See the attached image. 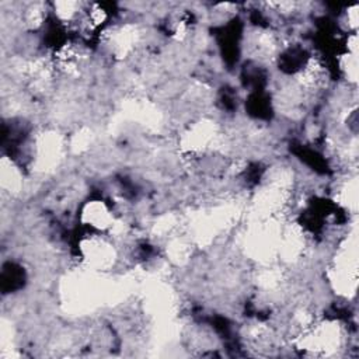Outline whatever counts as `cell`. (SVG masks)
Listing matches in <instances>:
<instances>
[{
	"label": "cell",
	"mask_w": 359,
	"mask_h": 359,
	"mask_svg": "<svg viewBox=\"0 0 359 359\" xmlns=\"http://www.w3.org/2000/svg\"><path fill=\"white\" fill-rule=\"evenodd\" d=\"M1 187L8 192H18L22 187V174L18 167L7 157L1 161Z\"/></svg>",
	"instance_id": "obj_3"
},
{
	"label": "cell",
	"mask_w": 359,
	"mask_h": 359,
	"mask_svg": "<svg viewBox=\"0 0 359 359\" xmlns=\"http://www.w3.org/2000/svg\"><path fill=\"white\" fill-rule=\"evenodd\" d=\"M116 220L112 206L104 199H88L81 205L80 222L90 231L109 233Z\"/></svg>",
	"instance_id": "obj_2"
},
{
	"label": "cell",
	"mask_w": 359,
	"mask_h": 359,
	"mask_svg": "<svg viewBox=\"0 0 359 359\" xmlns=\"http://www.w3.org/2000/svg\"><path fill=\"white\" fill-rule=\"evenodd\" d=\"M79 251L83 262L91 271H109L118 262V250L112 243V237L91 231L79 243Z\"/></svg>",
	"instance_id": "obj_1"
}]
</instances>
